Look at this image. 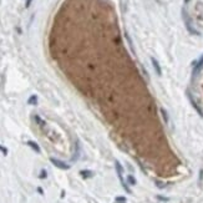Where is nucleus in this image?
<instances>
[{
	"instance_id": "obj_1",
	"label": "nucleus",
	"mask_w": 203,
	"mask_h": 203,
	"mask_svg": "<svg viewBox=\"0 0 203 203\" xmlns=\"http://www.w3.org/2000/svg\"><path fill=\"white\" fill-rule=\"evenodd\" d=\"M115 167H116V173H117V177H118V180H120V183L122 184L123 189H125L127 193H131V189L128 188L127 183L125 182V178H123V167H122V164L120 163L118 161H116V162H115Z\"/></svg>"
},
{
	"instance_id": "obj_2",
	"label": "nucleus",
	"mask_w": 203,
	"mask_h": 203,
	"mask_svg": "<svg viewBox=\"0 0 203 203\" xmlns=\"http://www.w3.org/2000/svg\"><path fill=\"white\" fill-rule=\"evenodd\" d=\"M50 162L55 166V167L60 168V169H69L70 168V166L67 163H65V162H63V161H60V160H57V158H54V157H51V158H50Z\"/></svg>"
},
{
	"instance_id": "obj_3",
	"label": "nucleus",
	"mask_w": 203,
	"mask_h": 203,
	"mask_svg": "<svg viewBox=\"0 0 203 203\" xmlns=\"http://www.w3.org/2000/svg\"><path fill=\"white\" fill-rule=\"evenodd\" d=\"M28 146H30L36 153H40V152H41L40 146H39V145L36 143V142H34V141H28Z\"/></svg>"
},
{
	"instance_id": "obj_4",
	"label": "nucleus",
	"mask_w": 203,
	"mask_h": 203,
	"mask_svg": "<svg viewBox=\"0 0 203 203\" xmlns=\"http://www.w3.org/2000/svg\"><path fill=\"white\" fill-rule=\"evenodd\" d=\"M28 103L29 105H38V96L36 95H31L28 100Z\"/></svg>"
},
{
	"instance_id": "obj_5",
	"label": "nucleus",
	"mask_w": 203,
	"mask_h": 203,
	"mask_svg": "<svg viewBox=\"0 0 203 203\" xmlns=\"http://www.w3.org/2000/svg\"><path fill=\"white\" fill-rule=\"evenodd\" d=\"M80 175L84 177V178H89V177H92L94 176V173L91 172V171H81L80 172Z\"/></svg>"
},
{
	"instance_id": "obj_6",
	"label": "nucleus",
	"mask_w": 203,
	"mask_h": 203,
	"mask_svg": "<svg viewBox=\"0 0 203 203\" xmlns=\"http://www.w3.org/2000/svg\"><path fill=\"white\" fill-rule=\"evenodd\" d=\"M127 182H128L130 184H132V186L136 184V180L133 178V176H127Z\"/></svg>"
},
{
	"instance_id": "obj_7",
	"label": "nucleus",
	"mask_w": 203,
	"mask_h": 203,
	"mask_svg": "<svg viewBox=\"0 0 203 203\" xmlns=\"http://www.w3.org/2000/svg\"><path fill=\"white\" fill-rule=\"evenodd\" d=\"M116 203H126L125 197H116Z\"/></svg>"
},
{
	"instance_id": "obj_8",
	"label": "nucleus",
	"mask_w": 203,
	"mask_h": 203,
	"mask_svg": "<svg viewBox=\"0 0 203 203\" xmlns=\"http://www.w3.org/2000/svg\"><path fill=\"white\" fill-rule=\"evenodd\" d=\"M46 176H47L46 171H45V169H43V171L40 172V178H46Z\"/></svg>"
},
{
	"instance_id": "obj_9",
	"label": "nucleus",
	"mask_w": 203,
	"mask_h": 203,
	"mask_svg": "<svg viewBox=\"0 0 203 203\" xmlns=\"http://www.w3.org/2000/svg\"><path fill=\"white\" fill-rule=\"evenodd\" d=\"M0 151H1V152H3V155H5V156L8 155V150H6V148H5V147H3V146H1V145H0Z\"/></svg>"
},
{
	"instance_id": "obj_10",
	"label": "nucleus",
	"mask_w": 203,
	"mask_h": 203,
	"mask_svg": "<svg viewBox=\"0 0 203 203\" xmlns=\"http://www.w3.org/2000/svg\"><path fill=\"white\" fill-rule=\"evenodd\" d=\"M31 3H32V0H26V1H25V8H30Z\"/></svg>"
},
{
	"instance_id": "obj_11",
	"label": "nucleus",
	"mask_w": 203,
	"mask_h": 203,
	"mask_svg": "<svg viewBox=\"0 0 203 203\" xmlns=\"http://www.w3.org/2000/svg\"><path fill=\"white\" fill-rule=\"evenodd\" d=\"M152 63H153V65H155V69H157V71H158V74H160V67H158V65H157V63L155 60H152Z\"/></svg>"
}]
</instances>
